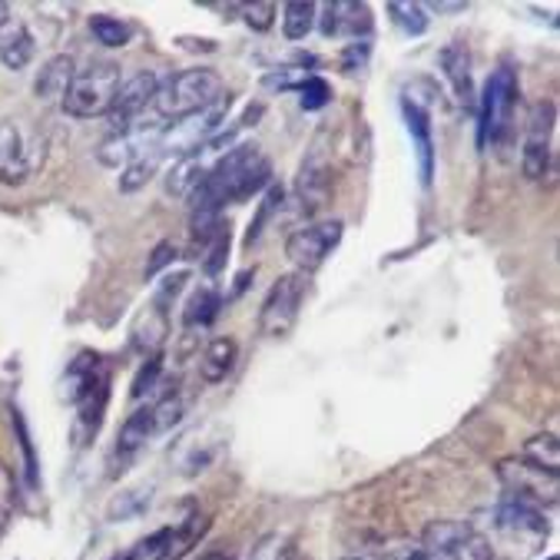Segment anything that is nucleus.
Listing matches in <instances>:
<instances>
[{"instance_id":"obj_8","label":"nucleus","mask_w":560,"mask_h":560,"mask_svg":"<svg viewBox=\"0 0 560 560\" xmlns=\"http://www.w3.org/2000/svg\"><path fill=\"white\" fill-rule=\"evenodd\" d=\"M342 233H346L342 219H328V222H315V226L295 230L285 240V256L302 276H308L335 253V246L342 243Z\"/></svg>"},{"instance_id":"obj_3","label":"nucleus","mask_w":560,"mask_h":560,"mask_svg":"<svg viewBox=\"0 0 560 560\" xmlns=\"http://www.w3.org/2000/svg\"><path fill=\"white\" fill-rule=\"evenodd\" d=\"M517 96H521L517 73L511 67H498L488 77V83L481 90V100H478V147L481 150L504 140V133L511 130Z\"/></svg>"},{"instance_id":"obj_9","label":"nucleus","mask_w":560,"mask_h":560,"mask_svg":"<svg viewBox=\"0 0 560 560\" xmlns=\"http://www.w3.org/2000/svg\"><path fill=\"white\" fill-rule=\"evenodd\" d=\"M494 527L504 540H511L521 553L537 550L547 540V521L540 508H530L524 501L514 498H501V504L494 508Z\"/></svg>"},{"instance_id":"obj_38","label":"nucleus","mask_w":560,"mask_h":560,"mask_svg":"<svg viewBox=\"0 0 560 560\" xmlns=\"http://www.w3.org/2000/svg\"><path fill=\"white\" fill-rule=\"evenodd\" d=\"M369 40H355V44H349L346 47V57H342V67L349 70V73H355L365 60H369Z\"/></svg>"},{"instance_id":"obj_4","label":"nucleus","mask_w":560,"mask_h":560,"mask_svg":"<svg viewBox=\"0 0 560 560\" xmlns=\"http://www.w3.org/2000/svg\"><path fill=\"white\" fill-rule=\"evenodd\" d=\"M421 547L434 560H494V544L471 521H431Z\"/></svg>"},{"instance_id":"obj_36","label":"nucleus","mask_w":560,"mask_h":560,"mask_svg":"<svg viewBox=\"0 0 560 560\" xmlns=\"http://www.w3.org/2000/svg\"><path fill=\"white\" fill-rule=\"evenodd\" d=\"M186 282H189V272L166 276V279H163V285H160V292H156V299H153V305L166 308V305H170V299H176V295L183 292V285H186Z\"/></svg>"},{"instance_id":"obj_15","label":"nucleus","mask_w":560,"mask_h":560,"mask_svg":"<svg viewBox=\"0 0 560 560\" xmlns=\"http://www.w3.org/2000/svg\"><path fill=\"white\" fill-rule=\"evenodd\" d=\"M77 77V60L70 54H57L50 57L40 70H37V80H34V93L40 103H54V100H63V93L70 90Z\"/></svg>"},{"instance_id":"obj_33","label":"nucleus","mask_w":560,"mask_h":560,"mask_svg":"<svg viewBox=\"0 0 560 560\" xmlns=\"http://www.w3.org/2000/svg\"><path fill=\"white\" fill-rule=\"evenodd\" d=\"M243 21L256 34H266L276 21V4H249V8H243Z\"/></svg>"},{"instance_id":"obj_13","label":"nucleus","mask_w":560,"mask_h":560,"mask_svg":"<svg viewBox=\"0 0 560 560\" xmlns=\"http://www.w3.org/2000/svg\"><path fill=\"white\" fill-rule=\"evenodd\" d=\"M318 21V31L322 37H349V40H369V31H372V14L365 4H352V0H335V4H325L322 8V18Z\"/></svg>"},{"instance_id":"obj_25","label":"nucleus","mask_w":560,"mask_h":560,"mask_svg":"<svg viewBox=\"0 0 560 560\" xmlns=\"http://www.w3.org/2000/svg\"><path fill=\"white\" fill-rule=\"evenodd\" d=\"M388 14L395 21V27L408 37H421L428 31V11L421 4H408V0H392L388 4Z\"/></svg>"},{"instance_id":"obj_17","label":"nucleus","mask_w":560,"mask_h":560,"mask_svg":"<svg viewBox=\"0 0 560 560\" xmlns=\"http://www.w3.org/2000/svg\"><path fill=\"white\" fill-rule=\"evenodd\" d=\"M328 173H331V170H328L325 156H322V153H318V147H315V150H312V156L302 163L299 179H295V192H299L302 206L308 202V209H315V206H322V202H325L328 186H331V176H328Z\"/></svg>"},{"instance_id":"obj_18","label":"nucleus","mask_w":560,"mask_h":560,"mask_svg":"<svg viewBox=\"0 0 560 560\" xmlns=\"http://www.w3.org/2000/svg\"><path fill=\"white\" fill-rule=\"evenodd\" d=\"M240 359V346L233 339H212L199 359V378L206 385H219V382H226V375L233 372Z\"/></svg>"},{"instance_id":"obj_27","label":"nucleus","mask_w":560,"mask_h":560,"mask_svg":"<svg viewBox=\"0 0 560 560\" xmlns=\"http://www.w3.org/2000/svg\"><path fill=\"white\" fill-rule=\"evenodd\" d=\"M524 462H530V465H537V468L557 475V462H560L557 438H553V434H534V438L524 444Z\"/></svg>"},{"instance_id":"obj_11","label":"nucleus","mask_w":560,"mask_h":560,"mask_svg":"<svg viewBox=\"0 0 560 560\" xmlns=\"http://www.w3.org/2000/svg\"><path fill=\"white\" fill-rule=\"evenodd\" d=\"M550 140H553V103L540 100V103H534L530 117H527V137H524V156H521L527 179H540L547 173Z\"/></svg>"},{"instance_id":"obj_34","label":"nucleus","mask_w":560,"mask_h":560,"mask_svg":"<svg viewBox=\"0 0 560 560\" xmlns=\"http://www.w3.org/2000/svg\"><path fill=\"white\" fill-rule=\"evenodd\" d=\"M308 73L305 70H299V67H282V70H276V73H266V86H272V90H299V83L305 80Z\"/></svg>"},{"instance_id":"obj_22","label":"nucleus","mask_w":560,"mask_h":560,"mask_svg":"<svg viewBox=\"0 0 560 560\" xmlns=\"http://www.w3.org/2000/svg\"><path fill=\"white\" fill-rule=\"evenodd\" d=\"M315 4L308 0H292V4L282 8V34L285 40H305L315 27Z\"/></svg>"},{"instance_id":"obj_7","label":"nucleus","mask_w":560,"mask_h":560,"mask_svg":"<svg viewBox=\"0 0 560 560\" xmlns=\"http://www.w3.org/2000/svg\"><path fill=\"white\" fill-rule=\"evenodd\" d=\"M302 302H305V276L302 272L279 276V282L269 289L259 308V331L269 335V339H285L299 322Z\"/></svg>"},{"instance_id":"obj_42","label":"nucleus","mask_w":560,"mask_h":560,"mask_svg":"<svg viewBox=\"0 0 560 560\" xmlns=\"http://www.w3.org/2000/svg\"><path fill=\"white\" fill-rule=\"evenodd\" d=\"M199 560H230V557L226 553H202Z\"/></svg>"},{"instance_id":"obj_31","label":"nucleus","mask_w":560,"mask_h":560,"mask_svg":"<svg viewBox=\"0 0 560 560\" xmlns=\"http://www.w3.org/2000/svg\"><path fill=\"white\" fill-rule=\"evenodd\" d=\"M160 375H163V355H150V359L140 365L137 378H133L130 398H133V401H143L147 395H153L156 385H160Z\"/></svg>"},{"instance_id":"obj_32","label":"nucleus","mask_w":560,"mask_h":560,"mask_svg":"<svg viewBox=\"0 0 560 560\" xmlns=\"http://www.w3.org/2000/svg\"><path fill=\"white\" fill-rule=\"evenodd\" d=\"M206 246H209V253L202 259V272L206 276H219L222 269H226V259H230V226H222Z\"/></svg>"},{"instance_id":"obj_6","label":"nucleus","mask_w":560,"mask_h":560,"mask_svg":"<svg viewBox=\"0 0 560 560\" xmlns=\"http://www.w3.org/2000/svg\"><path fill=\"white\" fill-rule=\"evenodd\" d=\"M40 137L31 133L21 120L0 124V183L4 186H24L40 163Z\"/></svg>"},{"instance_id":"obj_2","label":"nucleus","mask_w":560,"mask_h":560,"mask_svg":"<svg viewBox=\"0 0 560 560\" xmlns=\"http://www.w3.org/2000/svg\"><path fill=\"white\" fill-rule=\"evenodd\" d=\"M124 73L117 63L109 60H93L90 67L77 70L70 90L63 93L60 106L63 114L73 120H93V117H106L109 106H114L117 93H120Z\"/></svg>"},{"instance_id":"obj_21","label":"nucleus","mask_w":560,"mask_h":560,"mask_svg":"<svg viewBox=\"0 0 560 560\" xmlns=\"http://www.w3.org/2000/svg\"><path fill=\"white\" fill-rule=\"evenodd\" d=\"M219 308H222V299H219V292H215L212 285L192 289L189 299H186V305H183V328H186V331H192V328H209V325L215 322Z\"/></svg>"},{"instance_id":"obj_16","label":"nucleus","mask_w":560,"mask_h":560,"mask_svg":"<svg viewBox=\"0 0 560 560\" xmlns=\"http://www.w3.org/2000/svg\"><path fill=\"white\" fill-rule=\"evenodd\" d=\"M441 70L447 77V83H452L455 96L462 106H475V80H471V57L462 44H452L441 50Z\"/></svg>"},{"instance_id":"obj_5","label":"nucleus","mask_w":560,"mask_h":560,"mask_svg":"<svg viewBox=\"0 0 560 560\" xmlns=\"http://www.w3.org/2000/svg\"><path fill=\"white\" fill-rule=\"evenodd\" d=\"M498 481L504 485L508 498L514 501H524L530 508H553L557 504V494H560V481L553 471H544L524 458H504L498 465Z\"/></svg>"},{"instance_id":"obj_19","label":"nucleus","mask_w":560,"mask_h":560,"mask_svg":"<svg viewBox=\"0 0 560 560\" xmlns=\"http://www.w3.org/2000/svg\"><path fill=\"white\" fill-rule=\"evenodd\" d=\"M170 335V318H166V308L160 305H150L147 315L140 318V325L133 328V349L150 359V355H160V346L166 342Z\"/></svg>"},{"instance_id":"obj_24","label":"nucleus","mask_w":560,"mask_h":560,"mask_svg":"<svg viewBox=\"0 0 560 560\" xmlns=\"http://www.w3.org/2000/svg\"><path fill=\"white\" fill-rule=\"evenodd\" d=\"M160 163H163V156L156 153V150H150L147 156H140V160H133L127 170H120V192H137V189H143L153 176H156V170H160Z\"/></svg>"},{"instance_id":"obj_35","label":"nucleus","mask_w":560,"mask_h":560,"mask_svg":"<svg viewBox=\"0 0 560 560\" xmlns=\"http://www.w3.org/2000/svg\"><path fill=\"white\" fill-rule=\"evenodd\" d=\"M173 259H176V246H173V243H160V246L150 253V259H147V279L160 276L166 266H173Z\"/></svg>"},{"instance_id":"obj_20","label":"nucleus","mask_w":560,"mask_h":560,"mask_svg":"<svg viewBox=\"0 0 560 560\" xmlns=\"http://www.w3.org/2000/svg\"><path fill=\"white\" fill-rule=\"evenodd\" d=\"M156 434V424H153V411H150V405L147 408H137L127 421H124V428H120V438H117V455L120 458H133L140 447H147L150 444V438Z\"/></svg>"},{"instance_id":"obj_12","label":"nucleus","mask_w":560,"mask_h":560,"mask_svg":"<svg viewBox=\"0 0 560 560\" xmlns=\"http://www.w3.org/2000/svg\"><path fill=\"white\" fill-rule=\"evenodd\" d=\"M401 114H405V127L411 133V147H415V156H418V173H421V183L431 186V176H434V140H431V103L415 96L411 90H405L401 96Z\"/></svg>"},{"instance_id":"obj_10","label":"nucleus","mask_w":560,"mask_h":560,"mask_svg":"<svg viewBox=\"0 0 560 560\" xmlns=\"http://www.w3.org/2000/svg\"><path fill=\"white\" fill-rule=\"evenodd\" d=\"M156 93H160V73L156 70H140L137 77L124 80L114 106H109V114H106L109 130H114V133L130 130L147 114V109H153Z\"/></svg>"},{"instance_id":"obj_26","label":"nucleus","mask_w":560,"mask_h":560,"mask_svg":"<svg viewBox=\"0 0 560 560\" xmlns=\"http://www.w3.org/2000/svg\"><path fill=\"white\" fill-rule=\"evenodd\" d=\"M150 501H153V488H133V491H124L120 498H114V504H109V521H133L140 514L150 511Z\"/></svg>"},{"instance_id":"obj_28","label":"nucleus","mask_w":560,"mask_h":560,"mask_svg":"<svg viewBox=\"0 0 560 560\" xmlns=\"http://www.w3.org/2000/svg\"><path fill=\"white\" fill-rule=\"evenodd\" d=\"M282 186H276V183H269V192L262 196V202H259V212H256V219L249 222V233H246V246H256L259 240H262V233H266V226H269V219L276 215V209L282 206Z\"/></svg>"},{"instance_id":"obj_14","label":"nucleus","mask_w":560,"mask_h":560,"mask_svg":"<svg viewBox=\"0 0 560 560\" xmlns=\"http://www.w3.org/2000/svg\"><path fill=\"white\" fill-rule=\"evenodd\" d=\"M34 54H37V40L24 21L11 18L4 27H0V63L8 70H14V73L27 70L34 63Z\"/></svg>"},{"instance_id":"obj_41","label":"nucleus","mask_w":560,"mask_h":560,"mask_svg":"<svg viewBox=\"0 0 560 560\" xmlns=\"http://www.w3.org/2000/svg\"><path fill=\"white\" fill-rule=\"evenodd\" d=\"M11 21V8L8 4H0V27H4Z\"/></svg>"},{"instance_id":"obj_23","label":"nucleus","mask_w":560,"mask_h":560,"mask_svg":"<svg viewBox=\"0 0 560 560\" xmlns=\"http://www.w3.org/2000/svg\"><path fill=\"white\" fill-rule=\"evenodd\" d=\"M90 34L103 44V47H127L133 37V27L114 14H93L90 18Z\"/></svg>"},{"instance_id":"obj_39","label":"nucleus","mask_w":560,"mask_h":560,"mask_svg":"<svg viewBox=\"0 0 560 560\" xmlns=\"http://www.w3.org/2000/svg\"><path fill=\"white\" fill-rule=\"evenodd\" d=\"M382 560H434L421 544H408V547H395V550H388Z\"/></svg>"},{"instance_id":"obj_37","label":"nucleus","mask_w":560,"mask_h":560,"mask_svg":"<svg viewBox=\"0 0 560 560\" xmlns=\"http://www.w3.org/2000/svg\"><path fill=\"white\" fill-rule=\"evenodd\" d=\"M11 508H14V478L4 465H0V524H4Z\"/></svg>"},{"instance_id":"obj_40","label":"nucleus","mask_w":560,"mask_h":560,"mask_svg":"<svg viewBox=\"0 0 560 560\" xmlns=\"http://www.w3.org/2000/svg\"><path fill=\"white\" fill-rule=\"evenodd\" d=\"M468 4H444V0H438V4H431L434 14H462Z\"/></svg>"},{"instance_id":"obj_43","label":"nucleus","mask_w":560,"mask_h":560,"mask_svg":"<svg viewBox=\"0 0 560 560\" xmlns=\"http://www.w3.org/2000/svg\"><path fill=\"white\" fill-rule=\"evenodd\" d=\"M342 560H365V557H342Z\"/></svg>"},{"instance_id":"obj_1","label":"nucleus","mask_w":560,"mask_h":560,"mask_svg":"<svg viewBox=\"0 0 560 560\" xmlns=\"http://www.w3.org/2000/svg\"><path fill=\"white\" fill-rule=\"evenodd\" d=\"M222 96V77L212 67H189L166 83H160V93L153 100V114L166 124L186 120L199 109L212 106Z\"/></svg>"},{"instance_id":"obj_29","label":"nucleus","mask_w":560,"mask_h":560,"mask_svg":"<svg viewBox=\"0 0 560 560\" xmlns=\"http://www.w3.org/2000/svg\"><path fill=\"white\" fill-rule=\"evenodd\" d=\"M150 411H153L156 434H163V431H170L173 424H179V421H183V411H186V405H183L179 392L173 388V392H163V395H160V398L150 405Z\"/></svg>"},{"instance_id":"obj_30","label":"nucleus","mask_w":560,"mask_h":560,"mask_svg":"<svg viewBox=\"0 0 560 560\" xmlns=\"http://www.w3.org/2000/svg\"><path fill=\"white\" fill-rule=\"evenodd\" d=\"M295 93H299V106L308 109V114H315V109H322V106L331 103V86H328V80H322V77H315V73H308V77L299 83Z\"/></svg>"}]
</instances>
